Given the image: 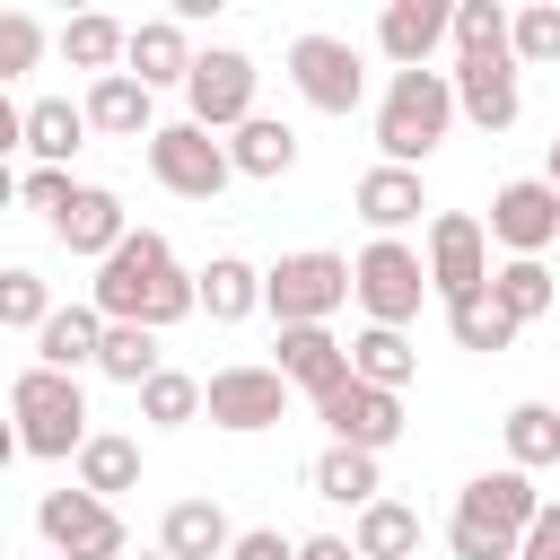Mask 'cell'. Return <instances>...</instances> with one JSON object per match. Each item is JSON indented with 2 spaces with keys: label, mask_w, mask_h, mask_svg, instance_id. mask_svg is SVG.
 Listing matches in <instances>:
<instances>
[{
  "label": "cell",
  "mask_w": 560,
  "mask_h": 560,
  "mask_svg": "<svg viewBox=\"0 0 560 560\" xmlns=\"http://www.w3.org/2000/svg\"><path fill=\"white\" fill-rule=\"evenodd\" d=\"M122 52H131V26H122V18H105V9H79V18L61 26V61H70V70L114 79V70H122Z\"/></svg>",
  "instance_id": "obj_25"
},
{
  "label": "cell",
  "mask_w": 560,
  "mask_h": 560,
  "mask_svg": "<svg viewBox=\"0 0 560 560\" xmlns=\"http://www.w3.org/2000/svg\"><path fill=\"white\" fill-rule=\"evenodd\" d=\"M350 298H359V271H350V254H324V245H298L262 271V306H271L280 332L289 324H332Z\"/></svg>",
  "instance_id": "obj_5"
},
{
  "label": "cell",
  "mask_w": 560,
  "mask_h": 560,
  "mask_svg": "<svg viewBox=\"0 0 560 560\" xmlns=\"http://www.w3.org/2000/svg\"><path fill=\"white\" fill-rule=\"evenodd\" d=\"M542 61H560V0L516 9V70H542Z\"/></svg>",
  "instance_id": "obj_39"
},
{
  "label": "cell",
  "mask_w": 560,
  "mask_h": 560,
  "mask_svg": "<svg viewBox=\"0 0 560 560\" xmlns=\"http://www.w3.org/2000/svg\"><path fill=\"white\" fill-rule=\"evenodd\" d=\"M166 359H158V332H140V324H105V350H96V376H114V385H149Z\"/></svg>",
  "instance_id": "obj_34"
},
{
  "label": "cell",
  "mask_w": 560,
  "mask_h": 560,
  "mask_svg": "<svg viewBox=\"0 0 560 560\" xmlns=\"http://www.w3.org/2000/svg\"><path fill=\"white\" fill-rule=\"evenodd\" d=\"M44 61V26L26 9H0V79H26Z\"/></svg>",
  "instance_id": "obj_40"
},
{
  "label": "cell",
  "mask_w": 560,
  "mask_h": 560,
  "mask_svg": "<svg viewBox=\"0 0 560 560\" xmlns=\"http://www.w3.org/2000/svg\"><path fill=\"white\" fill-rule=\"evenodd\" d=\"M446 332H455V350H508L516 341V315L481 289V298H464V306H446Z\"/></svg>",
  "instance_id": "obj_38"
},
{
  "label": "cell",
  "mask_w": 560,
  "mask_h": 560,
  "mask_svg": "<svg viewBox=\"0 0 560 560\" xmlns=\"http://www.w3.org/2000/svg\"><path fill=\"white\" fill-rule=\"evenodd\" d=\"M228 158H236V175L271 184V175H289V166H298V131H289V122H271V114H254V122L228 140Z\"/></svg>",
  "instance_id": "obj_33"
},
{
  "label": "cell",
  "mask_w": 560,
  "mask_h": 560,
  "mask_svg": "<svg viewBox=\"0 0 560 560\" xmlns=\"http://www.w3.org/2000/svg\"><path fill=\"white\" fill-rule=\"evenodd\" d=\"M455 105H464V122H481V131H508V122L525 114L516 61H455Z\"/></svg>",
  "instance_id": "obj_19"
},
{
  "label": "cell",
  "mask_w": 560,
  "mask_h": 560,
  "mask_svg": "<svg viewBox=\"0 0 560 560\" xmlns=\"http://www.w3.org/2000/svg\"><path fill=\"white\" fill-rule=\"evenodd\" d=\"M490 245H508V262H542L560 245V192L542 175H516L490 192Z\"/></svg>",
  "instance_id": "obj_12"
},
{
  "label": "cell",
  "mask_w": 560,
  "mask_h": 560,
  "mask_svg": "<svg viewBox=\"0 0 560 560\" xmlns=\"http://www.w3.org/2000/svg\"><path fill=\"white\" fill-rule=\"evenodd\" d=\"M9 411H18V455H35V464H61V455H79L96 438L79 376H52V368H18L9 376Z\"/></svg>",
  "instance_id": "obj_4"
},
{
  "label": "cell",
  "mask_w": 560,
  "mask_h": 560,
  "mask_svg": "<svg viewBox=\"0 0 560 560\" xmlns=\"http://www.w3.org/2000/svg\"><path fill=\"white\" fill-rule=\"evenodd\" d=\"M350 201H359V219H368L376 236H402V228L429 210V192H420V166H368Z\"/></svg>",
  "instance_id": "obj_23"
},
{
  "label": "cell",
  "mask_w": 560,
  "mask_h": 560,
  "mask_svg": "<svg viewBox=\"0 0 560 560\" xmlns=\"http://www.w3.org/2000/svg\"><path fill=\"white\" fill-rule=\"evenodd\" d=\"M18 192H26V210H44V219H61V210L79 201V184H70V166H35V175H26Z\"/></svg>",
  "instance_id": "obj_41"
},
{
  "label": "cell",
  "mask_w": 560,
  "mask_h": 560,
  "mask_svg": "<svg viewBox=\"0 0 560 560\" xmlns=\"http://www.w3.org/2000/svg\"><path fill=\"white\" fill-rule=\"evenodd\" d=\"M516 560H560V499H542V516H534V534H525Z\"/></svg>",
  "instance_id": "obj_43"
},
{
  "label": "cell",
  "mask_w": 560,
  "mask_h": 560,
  "mask_svg": "<svg viewBox=\"0 0 560 560\" xmlns=\"http://www.w3.org/2000/svg\"><path fill=\"white\" fill-rule=\"evenodd\" d=\"M228 560H298V542H289V534H280V525H245V534H236V551H228Z\"/></svg>",
  "instance_id": "obj_42"
},
{
  "label": "cell",
  "mask_w": 560,
  "mask_h": 560,
  "mask_svg": "<svg viewBox=\"0 0 560 560\" xmlns=\"http://www.w3.org/2000/svg\"><path fill=\"white\" fill-rule=\"evenodd\" d=\"M534 516H542V490H534V472H516V464H499V472H472V481L455 490L446 551H455V560H516V551H525V534H534Z\"/></svg>",
  "instance_id": "obj_2"
},
{
  "label": "cell",
  "mask_w": 560,
  "mask_h": 560,
  "mask_svg": "<svg viewBox=\"0 0 560 560\" xmlns=\"http://www.w3.org/2000/svg\"><path fill=\"white\" fill-rule=\"evenodd\" d=\"M140 420H149V429H192V420H201V376L158 368V376L140 385Z\"/></svg>",
  "instance_id": "obj_35"
},
{
  "label": "cell",
  "mask_w": 560,
  "mask_h": 560,
  "mask_svg": "<svg viewBox=\"0 0 560 560\" xmlns=\"http://www.w3.org/2000/svg\"><path fill=\"white\" fill-rule=\"evenodd\" d=\"M88 131H96V122H88V105H70V96H35V105H26V158H35V166H70V158L88 149Z\"/></svg>",
  "instance_id": "obj_24"
},
{
  "label": "cell",
  "mask_w": 560,
  "mask_h": 560,
  "mask_svg": "<svg viewBox=\"0 0 560 560\" xmlns=\"http://www.w3.org/2000/svg\"><path fill=\"white\" fill-rule=\"evenodd\" d=\"M262 306V271L245 262V254H210V271H201V315L210 324H245Z\"/></svg>",
  "instance_id": "obj_28"
},
{
  "label": "cell",
  "mask_w": 560,
  "mask_h": 560,
  "mask_svg": "<svg viewBox=\"0 0 560 560\" xmlns=\"http://www.w3.org/2000/svg\"><path fill=\"white\" fill-rule=\"evenodd\" d=\"M542 184H551V192H560V140H551V158H542Z\"/></svg>",
  "instance_id": "obj_45"
},
{
  "label": "cell",
  "mask_w": 560,
  "mask_h": 560,
  "mask_svg": "<svg viewBox=\"0 0 560 560\" xmlns=\"http://www.w3.org/2000/svg\"><path fill=\"white\" fill-rule=\"evenodd\" d=\"M271 368H280V376H289L306 402H332V394L359 376V368H350V341H332V324H289Z\"/></svg>",
  "instance_id": "obj_15"
},
{
  "label": "cell",
  "mask_w": 560,
  "mask_h": 560,
  "mask_svg": "<svg viewBox=\"0 0 560 560\" xmlns=\"http://www.w3.org/2000/svg\"><path fill=\"white\" fill-rule=\"evenodd\" d=\"M79 490H96V499H122V490H140V438H122V429H96V438L79 446Z\"/></svg>",
  "instance_id": "obj_29"
},
{
  "label": "cell",
  "mask_w": 560,
  "mask_h": 560,
  "mask_svg": "<svg viewBox=\"0 0 560 560\" xmlns=\"http://www.w3.org/2000/svg\"><path fill=\"white\" fill-rule=\"evenodd\" d=\"M499 438H508V464H516V472L560 464V402H516V411L499 420Z\"/></svg>",
  "instance_id": "obj_31"
},
{
  "label": "cell",
  "mask_w": 560,
  "mask_h": 560,
  "mask_svg": "<svg viewBox=\"0 0 560 560\" xmlns=\"http://www.w3.org/2000/svg\"><path fill=\"white\" fill-rule=\"evenodd\" d=\"M455 70H394L385 96H376V149L385 166H420L446 131H455Z\"/></svg>",
  "instance_id": "obj_3"
},
{
  "label": "cell",
  "mask_w": 560,
  "mask_h": 560,
  "mask_svg": "<svg viewBox=\"0 0 560 560\" xmlns=\"http://www.w3.org/2000/svg\"><path fill=\"white\" fill-rule=\"evenodd\" d=\"M455 35V0H394L385 18H376V44H385V61L394 70H429V52Z\"/></svg>",
  "instance_id": "obj_16"
},
{
  "label": "cell",
  "mask_w": 560,
  "mask_h": 560,
  "mask_svg": "<svg viewBox=\"0 0 560 560\" xmlns=\"http://www.w3.org/2000/svg\"><path fill=\"white\" fill-rule=\"evenodd\" d=\"M52 236L70 245V254H88V262H105L122 236H131V219H122V192L114 184H79V201L52 219Z\"/></svg>",
  "instance_id": "obj_18"
},
{
  "label": "cell",
  "mask_w": 560,
  "mask_h": 560,
  "mask_svg": "<svg viewBox=\"0 0 560 560\" xmlns=\"http://www.w3.org/2000/svg\"><path fill=\"white\" fill-rule=\"evenodd\" d=\"M455 52L464 61H516V18L499 0H455Z\"/></svg>",
  "instance_id": "obj_32"
},
{
  "label": "cell",
  "mask_w": 560,
  "mask_h": 560,
  "mask_svg": "<svg viewBox=\"0 0 560 560\" xmlns=\"http://www.w3.org/2000/svg\"><path fill=\"white\" fill-rule=\"evenodd\" d=\"M289 88H298L315 114H359L368 70H359V52H350L341 35H298V44H289Z\"/></svg>",
  "instance_id": "obj_13"
},
{
  "label": "cell",
  "mask_w": 560,
  "mask_h": 560,
  "mask_svg": "<svg viewBox=\"0 0 560 560\" xmlns=\"http://www.w3.org/2000/svg\"><path fill=\"white\" fill-rule=\"evenodd\" d=\"M158 551H175V560H228L236 551V525H228L219 499H175L158 516Z\"/></svg>",
  "instance_id": "obj_21"
},
{
  "label": "cell",
  "mask_w": 560,
  "mask_h": 560,
  "mask_svg": "<svg viewBox=\"0 0 560 560\" xmlns=\"http://www.w3.org/2000/svg\"><path fill=\"white\" fill-rule=\"evenodd\" d=\"M350 368H359V385H385V394H402V385L420 376V350H411V332H394V324H368V332H350Z\"/></svg>",
  "instance_id": "obj_26"
},
{
  "label": "cell",
  "mask_w": 560,
  "mask_h": 560,
  "mask_svg": "<svg viewBox=\"0 0 560 560\" xmlns=\"http://www.w3.org/2000/svg\"><path fill=\"white\" fill-rule=\"evenodd\" d=\"M254 61L236 52V44H210L201 61H192V79H184V105H192V122L201 131H245L254 122Z\"/></svg>",
  "instance_id": "obj_10"
},
{
  "label": "cell",
  "mask_w": 560,
  "mask_h": 560,
  "mask_svg": "<svg viewBox=\"0 0 560 560\" xmlns=\"http://www.w3.org/2000/svg\"><path fill=\"white\" fill-rule=\"evenodd\" d=\"M149 175H158L166 192H184V201H219V192L236 184V158H228L219 131H201V122L184 114V122H158V140H149Z\"/></svg>",
  "instance_id": "obj_8"
},
{
  "label": "cell",
  "mask_w": 560,
  "mask_h": 560,
  "mask_svg": "<svg viewBox=\"0 0 560 560\" xmlns=\"http://www.w3.org/2000/svg\"><path fill=\"white\" fill-rule=\"evenodd\" d=\"M96 315L105 324H140V332H166V324H184L192 306H201V271H184L175 262V245L158 236V228H131L105 262H96Z\"/></svg>",
  "instance_id": "obj_1"
},
{
  "label": "cell",
  "mask_w": 560,
  "mask_h": 560,
  "mask_svg": "<svg viewBox=\"0 0 560 560\" xmlns=\"http://www.w3.org/2000/svg\"><path fill=\"white\" fill-rule=\"evenodd\" d=\"M289 394H298V385H289L271 359H236V368H210V376H201V411H210V429H228V438L280 429Z\"/></svg>",
  "instance_id": "obj_7"
},
{
  "label": "cell",
  "mask_w": 560,
  "mask_h": 560,
  "mask_svg": "<svg viewBox=\"0 0 560 560\" xmlns=\"http://www.w3.org/2000/svg\"><path fill=\"white\" fill-rule=\"evenodd\" d=\"M298 560H359V542H350V534H306Z\"/></svg>",
  "instance_id": "obj_44"
},
{
  "label": "cell",
  "mask_w": 560,
  "mask_h": 560,
  "mask_svg": "<svg viewBox=\"0 0 560 560\" xmlns=\"http://www.w3.org/2000/svg\"><path fill=\"white\" fill-rule=\"evenodd\" d=\"M350 542H359V560H420V508L376 499V508H359Z\"/></svg>",
  "instance_id": "obj_30"
},
{
  "label": "cell",
  "mask_w": 560,
  "mask_h": 560,
  "mask_svg": "<svg viewBox=\"0 0 560 560\" xmlns=\"http://www.w3.org/2000/svg\"><path fill=\"white\" fill-rule=\"evenodd\" d=\"M551 289H560V280H551V262H499V271H490V298H499L516 324L551 315Z\"/></svg>",
  "instance_id": "obj_36"
},
{
  "label": "cell",
  "mask_w": 560,
  "mask_h": 560,
  "mask_svg": "<svg viewBox=\"0 0 560 560\" xmlns=\"http://www.w3.org/2000/svg\"><path fill=\"white\" fill-rule=\"evenodd\" d=\"M0 324H9V332H26V341L52 324V289H44V271H26V262H9V271H0Z\"/></svg>",
  "instance_id": "obj_37"
},
{
  "label": "cell",
  "mask_w": 560,
  "mask_h": 560,
  "mask_svg": "<svg viewBox=\"0 0 560 560\" xmlns=\"http://www.w3.org/2000/svg\"><path fill=\"white\" fill-rule=\"evenodd\" d=\"M79 105H88V122H96L105 140H158V122H149V114H158V96H149L131 70L88 79V96H79Z\"/></svg>",
  "instance_id": "obj_22"
},
{
  "label": "cell",
  "mask_w": 560,
  "mask_h": 560,
  "mask_svg": "<svg viewBox=\"0 0 560 560\" xmlns=\"http://www.w3.org/2000/svg\"><path fill=\"white\" fill-rule=\"evenodd\" d=\"M96 350H105V315H96V298H79V306H52V324L35 332V368H52V376H79V368H96Z\"/></svg>",
  "instance_id": "obj_20"
},
{
  "label": "cell",
  "mask_w": 560,
  "mask_h": 560,
  "mask_svg": "<svg viewBox=\"0 0 560 560\" xmlns=\"http://www.w3.org/2000/svg\"><path fill=\"white\" fill-rule=\"evenodd\" d=\"M35 534L61 551V560H131L122 551V516H114V499H96V490H44L35 499Z\"/></svg>",
  "instance_id": "obj_9"
},
{
  "label": "cell",
  "mask_w": 560,
  "mask_h": 560,
  "mask_svg": "<svg viewBox=\"0 0 560 560\" xmlns=\"http://www.w3.org/2000/svg\"><path fill=\"white\" fill-rule=\"evenodd\" d=\"M140 560H175V551H140Z\"/></svg>",
  "instance_id": "obj_46"
},
{
  "label": "cell",
  "mask_w": 560,
  "mask_h": 560,
  "mask_svg": "<svg viewBox=\"0 0 560 560\" xmlns=\"http://www.w3.org/2000/svg\"><path fill=\"white\" fill-rule=\"evenodd\" d=\"M429 289L446 306H464V298L490 289V228L472 210H438L429 219Z\"/></svg>",
  "instance_id": "obj_11"
},
{
  "label": "cell",
  "mask_w": 560,
  "mask_h": 560,
  "mask_svg": "<svg viewBox=\"0 0 560 560\" xmlns=\"http://www.w3.org/2000/svg\"><path fill=\"white\" fill-rule=\"evenodd\" d=\"M192 61H201V52H192L184 18H140V26H131V52H122V70H131L149 96H158V88H184V79H192Z\"/></svg>",
  "instance_id": "obj_17"
},
{
  "label": "cell",
  "mask_w": 560,
  "mask_h": 560,
  "mask_svg": "<svg viewBox=\"0 0 560 560\" xmlns=\"http://www.w3.org/2000/svg\"><path fill=\"white\" fill-rule=\"evenodd\" d=\"M306 481H315V499H332V508H376V499H385L376 455H359V446H324V455L306 464Z\"/></svg>",
  "instance_id": "obj_27"
},
{
  "label": "cell",
  "mask_w": 560,
  "mask_h": 560,
  "mask_svg": "<svg viewBox=\"0 0 560 560\" xmlns=\"http://www.w3.org/2000/svg\"><path fill=\"white\" fill-rule=\"evenodd\" d=\"M315 420L332 429V446H359V455H385L394 438H402V394H385V385H341L332 402H315Z\"/></svg>",
  "instance_id": "obj_14"
},
{
  "label": "cell",
  "mask_w": 560,
  "mask_h": 560,
  "mask_svg": "<svg viewBox=\"0 0 560 560\" xmlns=\"http://www.w3.org/2000/svg\"><path fill=\"white\" fill-rule=\"evenodd\" d=\"M350 271H359V306H368V324H411L438 289H429V254H411L402 236H376V245H359L350 254Z\"/></svg>",
  "instance_id": "obj_6"
}]
</instances>
